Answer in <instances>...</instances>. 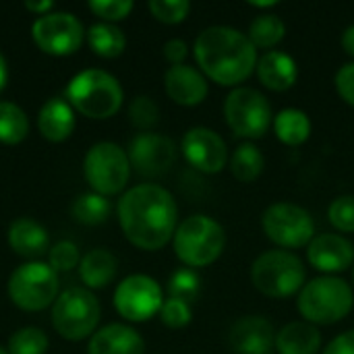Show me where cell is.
Listing matches in <instances>:
<instances>
[{"instance_id":"6da1fadb","label":"cell","mask_w":354,"mask_h":354,"mask_svg":"<svg viewBox=\"0 0 354 354\" xmlns=\"http://www.w3.org/2000/svg\"><path fill=\"white\" fill-rule=\"evenodd\" d=\"M118 222L124 236L143 251H160L178 228V207L160 185H139L118 201Z\"/></svg>"},{"instance_id":"7a4b0ae2","label":"cell","mask_w":354,"mask_h":354,"mask_svg":"<svg viewBox=\"0 0 354 354\" xmlns=\"http://www.w3.org/2000/svg\"><path fill=\"white\" fill-rule=\"evenodd\" d=\"M193 54L205 79L222 87H239L255 73L259 60L249 35L228 25L203 29L193 44Z\"/></svg>"},{"instance_id":"3957f363","label":"cell","mask_w":354,"mask_h":354,"mask_svg":"<svg viewBox=\"0 0 354 354\" xmlns=\"http://www.w3.org/2000/svg\"><path fill=\"white\" fill-rule=\"evenodd\" d=\"M297 309L311 326H334L351 315L354 307L353 286L338 276H319L297 295Z\"/></svg>"},{"instance_id":"277c9868","label":"cell","mask_w":354,"mask_h":354,"mask_svg":"<svg viewBox=\"0 0 354 354\" xmlns=\"http://www.w3.org/2000/svg\"><path fill=\"white\" fill-rule=\"evenodd\" d=\"M172 245L176 257L187 268H207L222 257L226 247V230L218 220L195 214L178 224Z\"/></svg>"},{"instance_id":"5b68a950","label":"cell","mask_w":354,"mask_h":354,"mask_svg":"<svg viewBox=\"0 0 354 354\" xmlns=\"http://www.w3.org/2000/svg\"><path fill=\"white\" fill-rule=\"evenodd\" d=\"M307 270L299 255L284 249L261 253L251 266L253 286L270 299H288L303 290L307 284Z\"/></svg>"},{"instance_id":"8992f818","label":"cell","mask_w":354,"mask_h":354,"mask_svg":"<svg viewBox=\"0 0 354 354\" xmlns=\"http://www.w3.org/2000/svg\"><path fill=\"white\" fill-rule=\"evenodd\" d=\"M122 87L106 71L89 68L75 75L66 87V100L87 118H110L122 106Z\"/></svg>"},{"instance_id":"52a82bcc","label":"cell","mask_w":354,"mask_h":354,"mask_svg":"<svg viewBox=\"0 0 354 354\" xmlns=\"http://www.w3.org/2000/svg\"><path fill=\"white\" fill-rule=\"evenodd\" d=\"M224 116L230 131L241 139H261L272 122L270 100L253 87H234L224 100Z\"/></svg>"},{"instance_id":"ba28073f","label":"cell","mask_w":354,"mask_h":354,"mask_svg":"<svg viewBox=\"0 0 354 354\" xmlns=\"http://www.w3.org/2000/svg\"><path fill=\"white\" fill-rule=\"evenodd\" d=\"M83 172H85L89 187L97 195L102 197L116 195L129 183L131 160H129V153L120 145L102 141V143H95L87 151Z\"/></svg>"},{"instance_id":"9c48e42d","label":"cell","mask_w":354,"mask_h":354,"mask_svg":"<svg viewBox=\"0 0 354 354\" xmlns=\"http://www.w3.org/2000/svg\"><path fill=\"white\" fill-rule=\"evenodd\" d=\"M266 236L280 249H301L315 239L313 216L297 203H272L261 216Z\"/></svg>"},{"instance_id":"30bf717a","label":"cell","mask_w":354,"mask_h":354,"mask_svg":"<svg viewBox=\"0 0 354 354\" xmlns=\"http://www.w3.org/2000/svg\"><path fill=\"white\" fill-rule=\"evenodd\" d=\"M8 297L23 311H41L58 297V276L48 263H25L10 274Z\"/></svg>"},{"instance_id":"8fae6325","label":"cell","mask_w":354,"mask_h":354,"mask_svg":"<svg viewBox=\"0 0 354 354\" xmlns=\"http://www.w3.org/2000/svg\"><path fill=\"white\" fill-rule=\"evenodd\" d=\"M100 322V303L85 288L64 290L52 309L54 330L66 340L87 338Z\"/></svg>"},{"instance_id":"7c38bea8","label":"cell","mask_w":354,"mask_h":354,"mask_svg":"<svg viewBox=\"0 0 354 354\" xmlns=\"http://www.w3.org/2000/svg\"><path fill=\"white\" fill-rule=\"evenodd\" d=\"M164 305L160 284L143 274H135L124 278L114 292L116 311L129 322H147L153 315H160Z\"/></svg>"},{"instance_id":"4fadbf2b","label":"cell","mask_w":354,"mask_h":354,"mask_svg":"<svg viewBox=\"0 0 354 354\" xmlns=\"http://www.w3.org/2000/svg\"><path fill=\"white\" fill-rule=\"evenodd\" d=\"M31 35L41 52L52 56H66L81 46L83 25L71 12H48L33 23Z\"/></svg>"},{"instance_id":"5bb4252c","label":"cell","mask_w":354,"mask_h":354,"mask_svg":"<svg viewBox=\"0 0 354 354\" xmlns=\"http://www.w3.org/2000/svg\"><path fill=\"white\" fill-rule=\"evenodd\" d=\"M185 160L203 174H218L228 164V149L224 139L207 127H193L183 137Z\"/></svg>"},{"instance_id":"9a60e30c","label":"cell","mask_w":354,"mask_h":354,"mask_svg":"<svg viewBox=\"0 0 354 354\" xmlns=\"http://www.w3.org/2000/svg\"><path fill=\"white\" fill-rule=\"evenodd\" d=\"M178 149L172 139L158 133H141L129 145L131 166L143 176H162L176 162Z\"/></svg>"},{"instance_id":"2e32d148","label":"cell","mask_w":354,"mask_h":354,"mask_svg":"<svg viewBox=\"0 0 354 354\" xmlns=\"http://www.w3.org/2000/svg\"><path fill=\"white\" fill-rule=\"evenodd\" d=\"M307 261L322 274L334 276L354 266V245L342 234L322 232L307 245Z\"/></svg>"},{"instance_id":"e0dca14e","label":"cell","mask_w":354,"mask_h":354,"mask_svg":"<svg viewBox=\"0 0 354 354\" xmlns=\"http://www.w3.org/2000/svg\"><path fill=\"white\" fill-rule=\"evenodd\" d=\"M230 348L236 354H278L276 353V330L259 315L241 317L230 328Z\"/></svg>"},{"instance_id":"ac0fdd59","label":"cell","mask_w":354,"mask_h":354,"mask_svg":"<svg viewBox=\"0 0 354 354\" xmlns=\"http://www.w3.org/2000/svg\"><path fill=\"white\" fill-rule=\"evenodd\" d=\"M164 87L172 102L178 106H199L207 97V79L205 75L189 64L170 66L164 75Z\"/></svg>"},{"instance_id":"d6986e66","label":"cell","mask_w":354,"mask_h":354,"mask_svg":"<svg viewBox=\"0 0 354 354\" xmlns=\"http://www.w3.org/2000/svg\"><path fill=\"white\" fill-rule=\"evenodd\" d=\"M255 73H257V79L263 83V87L278 91V93L288 91L299 81L297 60L282 50H270L263 56H259Z\"/></svg>"},{"instance_id":"ffe728a7","label":"cell","mask_w":354,"mask_h":354,"mask_svg":"<svg viewBox=\"0 0 354 354\" xmlns=\"http://www.w3.org/2000/svg\"><path fill=\"white\" fill-rule=\"evenodd\" d=\"M143 338L129 326L112 324L93 334L89 342V354H143Z\"/></svg>"},{"instance_id":"44dd1931","label":"cell","mask_w":354,"mask_h":354,"mask_svg":"<svg viewBox=\"0 0 354 354\" xmlns=\"http://www.w3.org/2000/svg\"><path fill=\"white\" fill-rule=\"evenodd\" d=\"M37 127L39 133L54 143H60L64 139L71 137V133L75 131V114L68 102H64L62 97H52L48 100L37 116Z\"/></svg>"},{"instance_id":"7402d4cb","label":"cell","mask_w":354,"mask_h":354,"mask_svg":"<svg viewBox=\"0 0 354 354\" xmlns=\"http://www.w3.org/2000/svg\"><path fill=\"white\" fill-rule=\"evenodd\" d=\"M322 348V332L307 322L286 324L276 332L278 354H317Z\"/></svg>"},{"instance_id":"603a6c76","label":"cell","mask_w":354,"mask_h":354,"mask_svg":"<svg viewBox=\"0 0 354 354\" xmlns=\"http://www.w3.org/2000/svg\"><path fill=\"white\" fill-rule=\"evenodd\" d=\"M48 232L29 218L15 220L8 230V245L21 257H37L48 249Z\"/></svg>"},{"instance_id":"cb8c5ba5","label":"cell","mask_w":354,"mask_h":354,"mask_svg":"<svg viewBox=\"0 0 354 354\" xmlns=\"http://www.w3.org/2000/svg\"><path fill=\"white\" fill-rule=\"evenodd\" d=\"M272 129L280 143L288 147H299L311 137V118L299 108H284L274 116Z\"/></svg>"},{"instance_id":"d4e9b609","label":"cell","mask_w":354,"mask_h":354,"mask_svg":"<svg viewBox=\"0 0 354 354\" xmlns=\"http://www.w3.org/2000/svg\"><path fill=\"white\" fill-rule=\"evenodd\" d=\"M116 257L106 251V249H93L89 251L79 266V274L81 280L89 286V288H104L108 286L114 276H116Z\"/></svg>"},{"instance_id":"484cf974","label":"cell","mask_w":354,"mask_h":354,"mask_svg":"<svg viewBox=\"0 0 354 354\" xmlns=\"http://www.w3.org/2000/svg\"><path fill=\"white\" fill-rule=\"evenodd\" d=\"M228 166L239 183H255L266 168V156L255 143L247 141L232 151V156L228 158Z\"/></svg>"},{"instance_id":"4316f807","label":"cell","mask_w":354,"mask_h":354,"mask_svg":"<svg viewBox=\"0 0 354 354\" xmlns=\"http://www.w3.org/2000/svg\"><path fill=\"white\" fill-rule=\"evenodd\" d=\"M251 44L255 48H261V50H272L276 48L284 35H286V23L274 15V12H263L259 17H255L249 25V31H247Z\"/></svg>"},{"instance_id":"83f0119b","label":"cell","mask_w":354,"mask_h":354,"mask_svg":"<svg viewBox=\"0 0 354 354\" xmlns=\"http://www.w3.org/2000/svg\"><path fill=\"white\" fill-rule=\"evenodd\" d=\"M87 39H89L91 50L102 58H116L124 52V46H127V37H124L122 29H118L116 25H110V23L91 25Z\"/></svg>"},{"instance_id":"f1b7e54d","label":"cell","mask_w":354,"mask_h":354,"mask_svg":"<svg viewBox=\"0 0 354 354\" xmlns=\"http://www.w3.org/2000/svg\"><path fill=\"white\" fill-rule=\"evenodd\" d=\"M29 133V120L25 112L10 102H0V143L17 145Z\"/></svg>"},{"instance_id":"f546056e","label":"cell","mask_w":354,"mask_h":354,"mask_svg":"<svg viewBox=\"0 0 354 354\" xmlns=\"http://www.w3.org/2000/svg\"><path fill=\"white\" fill-rule=\"evenodd\" d=\"M73 216L81 224L95 226V224H102L108 220L110 203L106 197H102L97 193H87V195L77 197V201L73 203Z\"/></svg>"},{"instance_id":"4dcf8cb0","label":"cell","mask_w":354,"mask_h":354,"mask_svg":"<svg viewBox=\"0 0 354 354\" xmlns=\"http://www.w3.org/2000/svg\"><path fill=\"white\" fill-rule=\"evenodd\" d=\"M168 295L170 299H178L185 303H193L201 295V278L191 268L176 270L168 280Z\"/></svg>"},{"instance_id":"1f68e13d","label":"cell","mask_w":354,"mask_h":354,"mask_svg":"<svg viewBox=\"0 0 354 354\" xmlns=\"http://www.w3.org/2000/svg\"><path fill=\"white\" fill-rule=\"evenodd\" d=\"M48 336L39 328H23L8 340V354H46Z\"/></svg>"},{"instance_id":"d6a6232c","label":"cell","mask_w":354,"mask_h":354,"mask_svg":"<svg viewBox=\"0 0 354 354\" xmlns=\"http://www.w3.org/2000/svg\"><path fill=\"white\" fill-rule=\"evenodd\" d=\"M149 12L166 25H176L189 17L191 4L187 0H151Z\"/></svg>"},{"instance_id":"836d02e7","label":"cell","mask_w":354,"mask_h":354,"mask_svg":"<svg viewBox=\"0 0 354 354\" xmlns=\"http://www.w3.org/2000/svg\"><path fill=\"white\" fill-rule=\"evenodd\" d=\"M330 224L340 232H354V195H340L328 207Z\"/></svg>"},{"instance_id":"e575fe53","label":"cell","mask_w":354,"mask_h":354,"mask_svg":"<svg viewBox=\"0 0 354 354\" xmlns=\"http://www.w3.org/2000/svg\"><path fill=\"white\" fill-rule=\"evenodd\" d=\"M129 118L137 129H151L160 118V110L149 95H137L129 106Z\"/></svg>"},{"instance_id":"d590c367","label":"cell","mask_w":354,"mask_h":354,"mask_svg":"<svg viewBox=\"0 0 354 354\" xmlns=\"http://www.w3.org/2000/svg\"><path fill=\"white\" fill-rule=\"evenodd\" d=\"M160 319L164 326L172 328V330H180L185 326L191 324L193 319V313H191V305L185 303V301H178V299H166L162 309H160Z\"/></svg>"},{"instance_id":"8d00e7d4","label":"cell","mask_w":354,"mask_h":354,"mask_svg":"<svg viewBox=\"0 0 354 354\" xmlns=\"http://www.w3.org/2000/svg\"><path fill=\"white\" fill-rule=\"evenodd\" d=\"M79 263V249L71 241H60L50 249V268L54 272H68Z\"/></svg>"},{"instance_id":"74e56055","label":"cell","mask_w":354,"mask_h":354,"mask_svg":"<svg viewBox=\"0 0 354 354\" xmlns=\"http://www.w3.org/2000/svg\"><path fill=\"white\" fill-rule=\"evenodd\" d=\"M89 8L104 21H120L133 10V2L131 0H91Z\"/></svg>"},{"instance_id":"f35d334b","label":"cell","mask_w":354,"mask_h":354,"mask_svg":"<svg viewBox=\"0 0 354 354\" xmlns=\"http://www.w3.org/2000/svg\"><path fill=\"white\" fill-rule=\"evenodd\" d=\"M336 91L340 93V97L354 108V62L344 64L338 73H336Z\"/></svg>"},{"instance_id":"ab89813d","label":"cell","mask_w":354,"mask_h":354,"mask_svg":"<svg viewBox=\"0 0 354 354\" xmlns=\"http://www.w3.org/2000/svg\"><path fill=\"white\" fill-rule=\"evenodd\" d=\"M187 54H189V46H187L183 39H170V41H166V46H164V56H166V60H168L172 66L185 64Z\"/></svg>"},{"instance_id":"60d3db41","label":"cell","mask_w":354,"mask_h":354,"mask_svg":"<svg viewBox=\"0 0 354 354\" xmlns=\"http://www.w3.org/2000/svg\"><path fill=\"white\" fill-rule=\"evenodd\" d=\"M322 354H354V330L336 336Z\"/></svg>"},{"instance_id":"b9f144b4","label":"cell","mask_w":354,"mask_h":354,"mask_svg":"<svg viewBox=\"0 0 354 354\" xmlns=\"http://www.w3.org/2000/svg\"><path fill=\"white\" fill-rule=\"evenodd\" d=\"M342 48H344L346 54L354 56V25L344 29V33H342Z\"/></svg>"},{"instance_id":"7bdbcfd3","label":"cell","mask_w":354,"mask_h":354,"mask_svg":"<svg viewBox=\"0 0 354 354\" xmlns=\"http://www.w3.org/2000/svg\"><path fill=\"white\" fill-rule=\"evenodd\" d=\"M25 8L31 10V12H46L52 8V2L50 0H44V2H25Z\"/></svg>"},{"instance_id":"ee69618b","label":"cell","mask_w":354,"mask_h":354,"mask_svg":"<svg viewBox=\"0 0 354 354\" xmlns=\"http://www.w3.org/2000/svg\"><path fill=\"white\" fill-rule=\"evenodd\" d=\"M6 79H8V71H6L4 56L0 54V91H2V89H4V85H6Z\"/></svg>"},{"instance_id":"f6af8a7d","label":"cell","mask_w":354,"mask_h":354,"mask_svg":"<svg viewBox=\"0 0 354 354\" xmlns=\"http://www.w3.org/2000/svg\"><path fill=\"white\" fill-rule=\"evenodd\" d=\"M253 8H274L276 6V0H270V2H249Z\"/></svg>"},{"instance_id":"bcb514c9","label":"cell","mask_w":354,"mask_h":354,"mask_svg":"<svg viewBox=\"0 0 354 354\" xmlns=\"http://www.w3.org/2000/svg\"><path fill=\"white\" fill-rule=\"evenodd\" d=\"M0 354H8V353H6V351H4V348L0 346Z\"/></svg>"},{"instance_id":"7dc6e473","label":"cell","mask_w":354,"mask_h":354,"mask_svg":"<svg viewBox=\"0 0 354 354\" xmlns=\"http://www.w3.org/2000/svg\"><path fill=\"white\" fill-rule=\"evenodd\" d=\"M353 280H354V268H353Z\"/></svg>"}]
</instances>
